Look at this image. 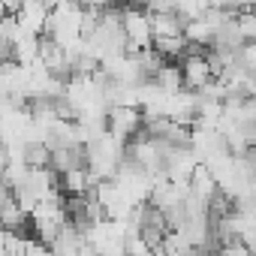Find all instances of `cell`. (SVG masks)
<instances>
[{
	"label": "cell",
	"mask_w": 256,
	"mask_h": 256,
	"mask_svg": "<svg viewBox=\"0 0 256 256\" xmlns=\"http://www.w3.org/2000/svg\"><path fill=\"white\" fill-rule=\"evenodd\" d=\"M151 24H154V36H175L184 34L187 18L178 10H169V12H151Z\"/></svg>",
	"instance_id": "3957f363"
},
{
	"label": "cell",
	"mask_w": 256,
	"mask_h": 256,
	"mask_svg": "<svg viewBox=\"0 0 256 256\" xmlns=\"http://www.w3.org/2000/svg\"><path fill=\"white\" fill-rule=\"evenodd\" d=\"M190 40L187 34H175V36H154V48L166 58V60H181L184 54H190Z\"/></svg>",
	"instance_id": "277c9868"
},
{
	"label": "cell",
	"mask_w": 256,
	"mask_h": 256,
	"mask_svg": "<svg viewBox=\"0 0 256 256\" xmlns=\"http://www.w3.org/2000/svg\"><path fill=\"white\" fill-rule=\"evenodd\" d=\"M181 72H184V90H199L214 78V70L208 64L205 52H190L181 58Z\"/></svg>",
	"instance_id": "7a4b0ae2"
},
{
	"label": "cell",
	"mask_w": 256,
	"mask_h": 256,
	"mask_svg": "<svg viewBox=\"0 0 256 256\" xmlns=\"http://www.w3.org/2000/svg\"><path fill=\"white\" fill-rule=\"evenodd\" d=\"M217 28H220V24H214L211 18L199 16V18H190V22H187L184 34H187V40H190V42H199V46H211V42H214V36H217Z\"/></svg>",
	"instance_id": "5b68a950"
},
{
	"label": "cell",
	"mask_w": 256,
	"mask_h": 256,
	"mask_svg": "<svg viewBox=\"0 0 256 256\" xmlns=\"http://www.w3.org/2000/svg\"><path fill=\"white\" fill-rule=\"evenodd\" d=\"M145 130V108L142 106H112L108 108V133L120 142H130Z\"/></svg>",
	"instance_id": "6da1fadb"
}]
</instances>
